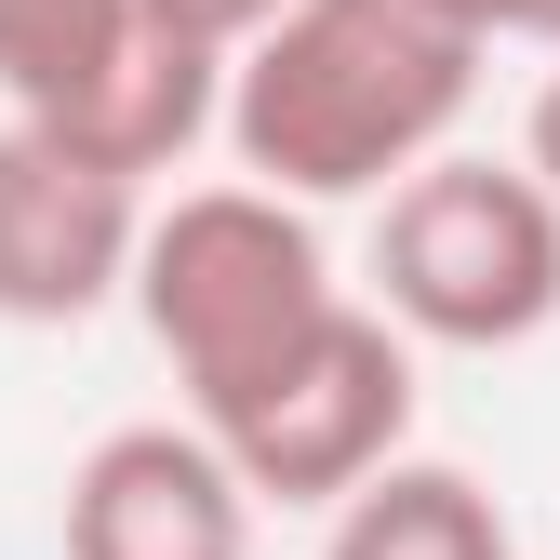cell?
Segmentation results:
<instances>
[{"label": "cell", "instance_id": "obj_1", "mask_svg": "<svg viewBox=\"0 0 560 560\" xmlns=\"http://www.w3.org/2000/svg\"><path fill=\"white\" fill-rule=\"evenodd\" d=\"M480 94V40L428 0H280V14L228 54L214 133L241 187L267 200H387L454 148Z\"/></svg>", "mask_w": 560, "mask_h": 560}, {"label": "cell", "instance_id": "obj_2", "mask_svg": "<svg viewBox=\"0 0 560 560\" xmlns=\"http://www.w3.org/2000/svg\"><path fill=\"white\" fill-rule=\"evenodd\" d=\"M400 347H534L560 320V200L494 161V148H441L428 174H400L374 200V294Z\"/></svg>", "mask_w": 560, "mask_h": 560}, {"label": "cell", "instance_id": "obj_3", "mask_svg": "<svg viewBox=\"0 0 560 560\" xmlns=\"http://www.w3.org/2000/svg\"><path fill=\"white\" fill-rule=\"evenodd\" d=\"M133 320H148V347L174 361V387H187V413L214 400V387H241L254 361H280L347 280H334V254H320V228L294 214V200H267V187H174L161 214H148V241H133Z\"/></svg>", "mask_w": 560, "mask_h": 560}, {"label": "cell", "instance_id": "obj_4", "mask_svg": "<svg viewBox=\"0 0 560 560\" xmlns=\"http://www.w3.org/2000/svg\"><path fill=\"white\" fill-rule=\"evenodd\" d=\"M187 428L228 454V480L254 508H347L374 467L413 454V347L361 294H334L280 361H254L241 387H214Z\"/></svg>", "mask_w": 560, "mask_h": 560}, {"label": "cell", "instance_id": "obj_5", "mask_svg": "<svg viewBox=\"0 0 560 560\" xmlns=\"http://www.w3.org/2000/svg\"><path fill=\"white\" fill-rule=\"evenodd\" d=\"M0 94H14L27 133L81 148L120 187H148L214 133L228 67L187 54L174 27H148L133 0H0Z\"/></svg>", "mask_w": 560, "mask_h": 560}, {"label": "cell", "instance_id": "obj_6", "mask_svg": "<svg viewBox=\"0 0 560 560\" xmlns=\"http://www.w3.org/2000/svg\"><path fill=\"white\" fill-rule=\"evenodd\" d=\"M133 241H148V187H120V174H94L81 148L0 120V320L67 334V320L120 307Z\"/></svg>", "mask_w": 560, "mask_h": 560}, {"label": "cell", "instance_id": "obj_7", "mask_svg": "<svg viewBox=\"0 0 560 560\" xmlns=\"http://www.w3.org/2000/svg\"><path fill=\"white\" fill-rule=\"evenodd\" d=\"M67 560H254V494L200 428H107L67 467Z\"/></svg>", "mask_w": 560, "mask_h": 560}, {"label": "cell", "instance_id": "obj_8", "mask_svg": "<svg viewBox=\"0 0 560 560\" xmlns=\"http://www.w3.org/2000/svg\"><path fill=\"white\" fill-rule=\"evenodd\" d=\"M320 560H521V534H508V508L480 494L467 467L400 454V467H374L361 494L334 508Z\"/></svg>", "mask_w": 560, "mask_h": 560}, {"label": "cell", "instance_id": "obj_9", "mask_svg": "<svg viewBox=\"0 0 560 560\" xmlns=\"http://www.w3.org/2000/svg\"><path fill=\"white\" fill-rule=\"evenodd\" d=\"M133 14H148V27H174L187 54H214V67H228V54H241L267 14H280V0H133Z\"/></svg>", "mask_w": 560, "mask_h": 560}, {"label": "cell", "instance_id": "obj_10", "mask_svg": "<svg viewBox=\"0 0 560 560\" xmlns=\"http://www.w3.org/2000/svg\"><path fill=\"white\" fill-rule=\"evenodd\" d=\"M428 14H454L480 54H494V40H547L560 54V0H428Z\"/></svg>", "mask_w": 560, "mask_h": 560}, {"label": "cell", "instance_id": "obj_11", "mask_svg": "<svg viewBox=\"0 0 560 560\" xmlns=\"http://www.w3.org/2000/svg\"><path fill=\"white\" fill-rule=\"evenodd\" d=\"M521 174L560 200V67H547V81H534V107H521Z\"/></svg>", "mask_w": 560, "mask_h": 560}]
</instances>
